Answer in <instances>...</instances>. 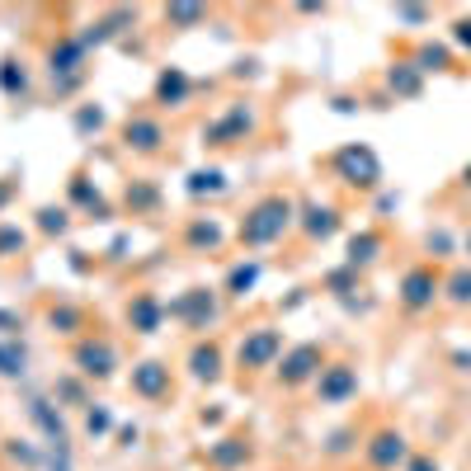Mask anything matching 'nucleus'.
<instances>
[{
    "label": "nucleus",
    "mask_w": 471,
    "mask_h": 471,
    "mask_svg": "<svg viewBox=\"0 0 471 471\" xmlns=\"http://www.w3.org/2000/svg\"><path fill=\"white\" fill-rule=\"evenodd\" d=\"M293 217H297V208L288 203V198H264V203H255V208L245 212V222H241V245H250V250L274 245L278 236L293 227Z\"/></svg>",
    "instance_id": "obj_1"
},
{
    "label": "nucleus",
    "mask_w": 471,
    "mask_h": 471,
    "mask_svg": "<svg viewBox=\"0 0 471 471\" xmlns=\"http://www.w3.org/2000/svg\"><path fill=\"white\" fill-rule=\"evenodd\" d=\"M330 165H335V175H340L349 189H377L382 184V161L373 156V146H363V142L340 146Z\"/></svg>",
    "instance_id": "obj_2"
},
{
    "label": "nucleus",
    "mask_w": 471,
    "mask_h": 471,
    "mask_svg": "<svg viewBox=\"0 0 471 471\" xmlns=\"http://www.w3.org/2000/svg\"><path fill=\"white\" fill-rule=\"evenodd\" d=\"M439 297H443V278L434 274L429 264L406 269V278H401V307L406 311H429Z\"/></svg>",
    "instance_id": "obj_3"
},
{
    "label": "nucleus",
    "mask_w": 471,
    "mask_h": 471,
    "mask_svg": "<svg viewBox=\"0 0 471 471\" xmlns=\"http://www.w3.org/2000/svg\"><path fill=\"white\" fill-rule=\"evenodd\" d=\"M368 462H373L377 471H396V467H406V462H410V443H406V434H401V429H382V434H373V443H368Z\"/></svg>",
    "instance_id": "obj_4"
},
{
    "label": "nucleus",
    "mask_w": 471,
    "mask_h": 471,
    "mask_svg": "<svg viewBox=\"0 0 471 471\" xmlns=\"http://www.w3.org/2000/svg\"><path fill=\"white\" fill-rule=\"evenodd\" d=\"M321 368H326L321 349H316V344H297V349H288V353H283V368H278V377L288 382V386H302V382L321 377Z\"/></svg>",
    "instance_id": "obj_5"
},
{
    "label": "nucleus",
    "mask_w": 471,
    "mask_h": 471,
    "mask_svg": "<svg viewBox=\"0 0 471 471\" xmlns=\"http://www.w3.org/2000/svg\"><path fill=\"white\" fill-rule=\"evenodd\" d=\"M316 386H321L326 406H344L349 396H359V373H353L349 363H326L321 377H316Z\"/></svg>",
    "instance_id": "obj_6"
},
{
    "label": "nucleus",
    "mask_w": 471,
    "mask_h": 471,
    "mask_svg": "<svg viewBox=\"0 0 471 471\" xmlns=\"http://www.w3.org/2000/svg\"><path fill=\"white\" fill-rule=\"evenodd\" d=\"M250 128H255L250 109H245V104H236V109H227L222 118H217V123L203 128V142H208V146H231V142H241Z\"/></svg>",
    "instance_id": "obj_7"
},
{
    "label": "nucleus",
    "mask_w": 471,
    "mask_h": 471,
    "mask_svg": "<svg viewBox=\"0 0 471 471\" xmlns=\"http://www.w3.org/2000/svg\"><path fill=\"white\" fill-rule=\"evenodd\" d=\"M283 353V335L278 330H250L241 340V368H269Z\"/></svg>",
    "instance_id": "obj_8"
},
{
    "label": "nucleus",
    "mask_w": 471,
    "mask_h": 471,
    "mask_svg": "<svg viewBox=\"0 0 471 471\" xmlns=\"http://www.w3.org/2000/svg\"><path fill=\"white\" fill-rule=\"evenodd\" d=\"M123 142H128L132 151H142V156H151V151H161V142H165V128L156 123V118H128Z\"/></svg>",
    "instance_id": "obj_9"
},
{
    "label": "nucleus",
    "mask_w": 471,
    "mask_h": 471,
    "mask_svg": "<svg viewBox=\"0 0 471 471\" xmlns=\"http://www.w3.org/2000/svg\"><path fill=\"white\" fill-rule=\"evenodd\" d=\"M76 363L86 377H109L113 373V349L104 340H80L76 344Z\"/></svg>",
    "instance_id": "obj_10"
},
{
    "label": "nucleus",
    "mask_w": 471,
    "mask_h": 471,
    "mask_svg": "<svg viewBox=\"0 0 471 471\" xmlns=\"http://www.w3.org/2000/svg\"><path fill=\"white\" fill-rule=\"evenodd\" d=\"M212 293H203V288H194V293H184L179 302H170V316H184L189 326H208L212 321Z\"/></svg>",
    "instance_id": "obj_11"
},
{
    "label": "nucleus",
    "mask_w": 471,
    "mask_h": 471,
    "mask_svg": "<svg viewBox=\"0 0 471 471\" xmlns=\"http://www.w3.org/2000/svg\"><path fill=\"white\" fill-rule=\"evenodd\" d=\"M128 321H132V330H137V335H156V330H161V321H165V307H161V297L142 293V297L128 307Z\"/></svg>",
    "instance_id": "obj_12"
},
{
    "label": "nucleus",
    "mask_w": 471,
    "mask_h": 471,
    "mask_svg": "<svg viewBox=\"0 0 471 471\" xmlns=\"http://www.w3.org/2000/svg\"><path fill=\"white\" fill-rule=\"evenodd\" d=\"M382 231H359V236H349V250H344V264L349 269H368L377 255H382Z\"/></svg>",
    "instance_id": "obj_13"
},
{
    "label": "nucleus",
    "mask_w": 471,
    "mask_h": 471,
    "mask_svg": "<svg viewBox=\"0 0 471 471\" xmlns=\"http://www.w3.org/2000/svg\"><path fill=\"white\" fill-rule=\"evenodd\" d=\"M302 231H307L311 241H326V236L340 231V212H335L330 203H311L307 212H302Z\"/></svg>",
    "instance_id": "obj_14"
},
{
    "label": "nucleus",
    "mask_w": 471,
    "mask_h": 471,
    "mask_svg": "<svg viewBox=\"0 0 471 471\" xmlns=\"http://www.w3.org/2000/svg\"><path fill=\"white\" fill-rule=\"evenodd\" d=\"M165 386H170V368H165V363H137V368H132V392L165 396Z\"/></svg>",
    "instance_id": "obj_15"
},
{
    "label": "nucleus",
    "mask_w": 471,
    "mask_h": 471,
    "mask_svg": "<svg viewBox=\"0 0 471 471\" xmlns=\"http://www.w3.org/2000/svg\"><path fill=\"white\" fill-rule=\"evenodd\" d=\"M386 86H392L396 99H415L419 90H425V76H419L415 62H396L392 71H386Z\"/></svg>",
    "instance_id": "obj_16"
},
{
    "label": "nucleus",
    "mask_w": 471,
    "mask_h": 471,
    "mask_svg": "<svg viewBox=\"0 0 471 471\" xmlns=\"http://www.w3.org/2000/svg\"><path fill=\"white\" fill-rule=\"evenodd\" d=\"M80 57H86V43H80V38L57 43V47H53V57H47V62H53V76H66V80L80 76Z\"/></svg>",
    "instance_id": "obj_17"
},
{
    "label": "nucleus",
    "mask_w": 471,
    "mask_h": 471,
    "mask_svg": "<svg viewBox=\"0 0 471 471\" xmlns=\"http://www.w3.org/2000/svg\"><path fill=\"white\" fill-rule=\"evenodd\" d=\"M189 373H194L198 382H212L217 373H222V349H217V344H198V349L189 353Z\"/></svg>",
    "instance_id": "obj_18"
},
{
    "label": "nucleus",
    "mask_w": 471,
    "mask_h": 471,
    "mask_svg": "<svg viewBox=\"0 0 471 471\" xmlns=\"http://www.w3.org/2000/svg\"><path fill=\"white\" fill-rule=\"evenodd\" d=\"M156 99H161V104H170V109L184 104V99H189V76H184L179 66H170V71L156 80Z\"/></svg>",
    "instance_id": "obj_19"
},
{
    "label": "nucleus",
    "mask_w": 471,
    "mask_h": 471,
    "mask_svg": "<svg viewBox=\"0 0 471 471\" xmlns=\"http://www.w3.org/2000/svg\"><path fill=\"white\" fill-rule=\"evenodd\" d=\"M250 458V448H245V439H222V443H212L208 448V462L212 467H222V471H231V467H241Z\"/></svg>",
    "instance_id": "obj_20"
},
{
    "label": "nucleus",
    "mask_w": 471,
    "mask_h": 471,
    "mask_svg": "<svg viewBox=\"0 0 471 471\" xmlns=\"http://www.w3.org/2000/svg\"><path fill=\"white\" fill-rule=\"evenodd\" d=\"M415 66H419V76H429V71H452V53L443 43H425L415 53Z\"/></svg>",
    "instance_id": "obj_21"
},
{
    "label": "nucleus",
    "mask_w": 471,
    "mask_h": 471,
    "mask_svg": "<svg viewBox=\"0 0 471 471\" xmlns=\"http://www.w3.org/2000/svg\"><path fill=\"white\" fill-rule=\"evenodd\" d=\"M33 419H38V425L47 429V439H53V448H57V452H66V429H62V419L53 415V406H47L43 396L33 401Z\"/></svg>",
    "instance_id": "obj_22"
},
{
    "label": "nucleus",
    "mask_w": 471,
    "mask_h": 471,
    "mask_svg": "<svg viewBox=\"0 0 471 471\" xmlns=\"http://www.w3.org/2000/svg\"><path fill=\"white\" fill-rule=\"evenodd\" d=\"M255 283H260V264H255V260H250V264H236L231 274H227V293H231V297H245Z\"/></svg>",
    "instance_id": "obj_23"
},
{
    "label": "nucleus",
    "mask_w": 471,
    "mask_h": 471,
    "mask_svg": "<svg viewBox=\"0 0 471 471\" xmlns=\"http://www.w3.org/2000/svg\"><path fill=\"white\" fill-rule=\"evenodd\" d=\"M443 297L452 302V307H471V269H458V274H448Z\"/></svg>",
    "instance_id": "obj_24"
},
{
    "label": "nucleus",
    "mask_w": 471,
    "mask_h": 471,
    "mask_svg": "<svg viewBox=\"0 0 471 471\" xmlns=\"http://www.w3.org/2000/svg\"><path fill=\"white\" fill-rule=\"evenodd\" d=\"M189 194L203 198V194H227V175L222 170H194L189 175Z\"/></svg>",
    "instance_id": "obj_25"
},
{
    "label": "nucleus",
    "mask_w": 471,
    "mask_h": 471,
    "mask_svg": "<svg viewBox=\"0 0 471 471\" xmlns=\"http://www.w3.org/2000/svg\"><path fill=\"white\" fill-rule=\"evenodd\" d=\"M24 368H29L24 344H5V340H0V373H5V377H24Z\"/></svg>",
    "instance_id": "obj_26"
},
{
    "label": "nucleus",
    "mask_w": 471,
    "mask_h": 471,
    "mask_svg": "<svg viewBox=\"0 0 471 471\" xmlns=\"http://www.w3.org/2000/svg\"><path fill=\"white\" fill-rule=\"evenodd\" d=\"M71 198H76V203H86L90 212H99V217H109V208H104V198H99V194L90 189V179H86V175H76V179H71Z\"/></svg>",
    "instance_id": "obj_27"
},
{
    "label": "nucleus",
    "mask_w": 471,
    "mask_h": 471,
    "mask_svg": "<svg viewBox=\"0 0 471 471\" xmlns=\"http://www.w3.org/2000/svg\"><path fill=\"white\" fill-rule=\"evenodd\" d=\"M24 86H29V76L20 71V62H0V90H5V95H24Z\"/></svg>",
    "instance_id": "obj_28"
},
{
    "label": "nucleus",
    "mask_w": 471,
    "mask_h": 471,
    "mask_svg": "<svg viewBox=\"0 0 471 471\" xmlns=\"http://www.w3.org/2000/svg\"><path fill=\"white\" fill-rule=\"evenodd\" d=\"M189 245L217 250V245H222V227H217V222H194V227H189Z\"/></svg>",
    "instance_id": "obj_29"
},
{
    "label": "nucleus",
    "mask_w": 471,
    "mask_h": 471,
    "mask_svg": "<svg viewBox=\"0 0 471 471\" xmlns=\"http://www.w3.org/2000/svg\"><path fill=\"white\" fill-rule=\"evenodd\" d=\"M38 227H43L47 236H62L66 227H71V212H66V208H43V212H38Z\"/></svg>",
    "instance_id": "obj_30"
},
{
    "label": "nucleus",
    "mask_w": 471,
    "mask_h": 471,
    "mask_svg": "<svg viewBox=\"0 0 471 471\" xmlns=\"http://www.w3.org/2000/svg\"><path fill=\"white\" fill-rule=\"evenodd\" d=\"M24 241H29V236L20 231V227H0V255H20V250H24Z\"/></svg>",
    "instance_id": "obj_31"
},
{
    "label": "nucleus",
    "mask_w": 471,
    "mask_h": 471,
    "mask_svg": "<svg viewBox=\"0 0 471 471\" xmlns=\"http://www.w3.org/2000/svg\"><path fill=\"white\" fill-rule=\"evenodd\" d=\"M99 128H104V109H95V104L76 109V132H99Z\"/></svg>",
    "instance_id": "obj_32"
},
{
    "label": "nucleus",
    "mask_w": 471,
    "mask_h": 471,
    "mask_svg": "<svg viewBox=\"0 0 471 471\" xmlns=\"http://www.w3.org/2000/svg\"><path fill=\"white\" fill-rule=\"evenodd\" d=\"M165 20L189 29V24H198V20H203V10H198V5H170V10H165Z\"/></svg>",
    "instance_id": "obj_33"
},
{
    "label": "nucleus",
    "mask_w": 471,
    "mask_h": 471,
    "mask_svg": "<svg viewBox=\"0 0 471 471\" xmlns=\"http://www.w3.org/2000/svg\"><path fill=\"white\" fill-rule=\"evenodd\" d=\"M47 321H53V330H62V335H71V330L80 326V311H71V307H57L53 316H47Z\"/></svg>",
    "instance_id": "obj_34"
},
{
    "label": "nucleus",
    "mask_w": 471,
    "mask_h": 471,
    "mask_svg": "<svg viewBox=\"0 0 471 471\" xmlns=\"http://www.w3.org/2000/svg\"><path fill=\"white\" fill-rule=\"evenodd\" d=\"M86 429H90L95 439H99V434H109V429H113V415H109L104 406H95V410L86 415Z\"/></svg>",
    "instance_id": "obj_35"
},
{
    "label": "nucleus",
    "mask_w": 471,
    "mask_h": 471,
    "mask_svg": "<svg viewBox=\"0 0 471 471\" xmlns=\"http://www.w3.org/2000/svg\"><path fill=\"white\" fill-rule=\"evenodd\" d=\"M151 203H156V189H146V184L128 189V208H132V212H142V208H151Z\"/></svg>",
    "instance_id": "obj_36"
},
{
    "label": "nucleus",
    "mask_w": 471,
    "mask_h": 471,
    "mask_svg": "<svg viewBox=\"0 0 471 471\" xmlns=\"http://www.w3.org/2000/svg\"><path fill=\"white\" fill-rule=\"evenodd\" d=\"M353 274H359V269H349V264H344V269H335V274H330L326 283H330V288H335V293H340V297H344V293L353 288Z\"/></svg>",
    "instance_id": "obj_37"
},
{
    "label": "nucleus",
    "mask_w": 471,
    "mask_h": 471,
    "mask_svg": "<svg viewBox=\"0 0 471 471\" xmlns=\"http://www.w3.org/2000/svg\"><path fill=\"white\" fill-rule=\"evenodd\" d=\"M396 20H401V24H425L429 10H425V5H396Z\"/></svg>",
    "instance_id": "obj_38"
},
{
    "label": "nucleus",
    "mask_w": 471,
    "mask_h": 471,
    "mask_svg": "<svg viewBox=\"0 0 471 471\" xmlns=\"http://www.w3.org/2000/svg\"><path fill=\"white\" fill-rule=\"evenodd\" d=\"M425 245H429V255H452V236L448 231H434Z\"/></svg>",
    "instance_id": "obj_39"
},
{
    "label": "nucleus",
    "mask_w": 471,
    "mask_h": 471,
    "mask_svg": "<svg viewBox=\"0 0 471 471\" xmlns=\"http://www.w3.org/2000/svg\"><path fill=\"white\" fill-rule=\"evenodd\" d=\"M452 43L471 47V20H458V24H452Z\"/></svg>",
    "instance_id": "obj_40"
},
{
    "label": "nucleus",
    "mask_w": 471,
    "mask_h": 471,
    "mask_svg": "<svg viewBox=\"0 0 471 471\" xmlns=\"http://www.w3.org/2000/svg\"><path fill=\"white\" fill-rule=\"evenodd\" d=\"M0 330H5V335H20V330H24V321H20L14 311H0Z\"/></svg>",
    "instance_id": "obj_41"
},
{
    "label": "nucleus",
    "mask_w": 471,
    "mask_h": 471,
    "mask_svg": "<svg viewBox=\"0 0 471 471\" xmlns=\"http://www.w3.org/2000/svg\"><path fill=\"white\" fill-rule=\"evenodd\" d=\"M406 471H439V462H434V458H415V452H410Z\"/></svg>",
    "instance_id": "obj_42"
},
{
    "label": "nucleus",
    "mask_w": 471,
    "mask_h": 471,
    "mask_svg": "<svg viewBox=\"0 0 471 471\" xmlns=\"http://www.w3.org/2000/svg\"><path fill=\"white\" fill-rule=\"evenodd\" d=\"M10 452H14V458H24V462H38V452L24 448V443H10Z\"/></svg>",
    "instance_id": "obj_43"
},
{
    "label": "nucleus",
    "mask_w": 471,
    "mask_h": 471,
    "mask_svg": "<svg viewBox=\"0 0 471 471\" xmlns=\"http://www.w3.org/2000/svg\"><path fill=\"white\" fill-rule=\"evenodd\" d=\"M452 363H458L462 373H471V353H452Z\"/></svg>",
    "instance_id": "obj_44"
},
{
    "label": "nucleus",
    "mask_w": 471,
    "mask_h": 471,
    "mask_svg": "<svg viewBox=\"0 0 471 471\" xmlns=\"http://www.w3.org/2000/svg\"><path fill=\"white\" fill-rule=\"evenodd\" d=\"M10 194H14V184L5 179V184H0V208H5V198H10Z\"/></svg>",
    "instance_id": "obj_45"
},
{
    "label": "nucleus",
    "mask_w": 471,
    "mask_h": 471,
    "mask_svg": "<svg viewBox=\"0 0 471 471\" xmlns=\"http://www.w3.org/2000/svg\"><path fill=\"white\" fill-rule=\"evenodd\" d=\"M462 184H467V189H471V165H467V170H462Z\"/></svg>",
    "instance_id": "obj_46"
},
{
    "label": "nucleus",
    "mask_w": 471,
    "mask_h": 471,
    "mask_svg": "<svg viewBox=\"0 0 471 471\" xmlns=\"http://www.w3.org/2000/svg\"><path fill=\"white\" fill-rule=\"evenodd\" d=\"M467 255H471V231H467Z\"/></svg>",
    "instance_id": "obj_47"
}]
</instances>
